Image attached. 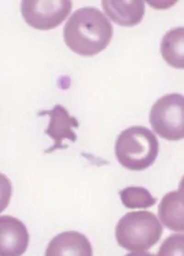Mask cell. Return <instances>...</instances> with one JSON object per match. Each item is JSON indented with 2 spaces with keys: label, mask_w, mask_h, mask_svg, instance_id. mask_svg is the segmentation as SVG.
Instances as JSON below:
<instances>
[{
  "label": "cell",
  "mask_w": 184,
  "mask_h": 256,
  "mask_svg": "<svg viewBox=\"0 0 184 256\" xmlns=\"http://www.w3.org/2000/svg\"><path fill=\"white\" fill-rule=\"evenodd\" d=\"M112 35V25L95 6L76 10L64 28L66 44L82 56H93L104 51L109 46Z\"/></svg>",
  "instance_id": "cell-1"
},
{
  "label": "cell",
  "mask_w": 184,
  "mask_h": 256,
  "mask_svg": "<svg viewBox=\"0 0 184 256\" xmlns=\"http://www.w3.org/2000/svg\"><path fill=\"white\" fill-rule=\"evenodd\" d=\"M160 144L148 128L134 126L122 131L115 142L117 160L126 169L141 172L155 162Z\"/></svg>",
  "instance_id": "cell-2"
},
{
  "label": "cell",
  "mask_w": 184,
  "mask_h": 256,
  "mask_svg": "<svg viewBox=\"0 0 184 256\" xmlns=\"http://www.w3.org/2000/svg\"><path fill=\"white\" fill-rule=\"evenodd\" d=\"M163 227L148 211L129 212L116 226L115 236L122 248L132 252L150 250L160 240Z\"/></svg>",
  "instance_id": "cell-3"
},
{
  "label": "cell",
  "mask_w": 184,
  "mask_h": 256,
  "mask_svg": "<svg viewBox=\"0 0 184 256\" xmlns=\"http://www.w3.org/2000/svg\"><path fill=\"white\" fill-rule=\"evenodd\" d=\"M150 122L156 134L170 141L184 138V96L170 94L162 96L151 107Z\"/></svg>",
  "instance_id": "cell-4"
},
{
  "label": "cell",
  "mask_w": 184,
  "mask_h": 256,
  "mask_svg": "<svg viewBox=\"0 0 184 256\" xmlns=\"http://www.w3.org/2000/svg\"><path fill=\"white\" fill-rule=\"evenodd\" d=\"M72 1L32 0L22 2V15L26 24L40 30L56 28L72 10Z\"/></svg>",
  "instance_id": "cell-5"
},
{
  "label": "cell",
  "mask_w": 184,
  "mask_h": 256,
  "mask_svg": "<svg viewBox=\"0 0 184 256\" xmlns=\"http://www.w3.org/2000/svg\"><path fill=\"white\" fill-rule=\"evenodd\" d=\"M49 116L50 122L46 128V134L54 140V145L49 150H46V153L66 148L68 146L64 145V140L75 142L78 136L73 131V128L80 126V122L75 117L71 116L68 111L62 105L54 106L50 111L39 112V116Z\"/></svg>",
  "instance_id": "cell-6"
},
{
  "label": "cell",
  "mask_w": 184,
  "mask_h": 256,
  "mask_svg": "<svg viewBox=\"0 0 184 256\" xmlns=\"http://www.w3.org/2000/svg\"><path fill=\"white\" fill-rule=\"evenodd\" d=\"M29 232L12 216L0 218V256H22L29 246Z\"/></svg>",
  "instance_id": "cell-7"
},
{
  "label": "cell",
  "mask_w": 184,
  "mask_h": 256,
  "mask_svg": "<svg viewBox=\"0 0 184 256\" xmlns=\"http://www.w3.org/2000/svg\"><path fill=\"white\" fill-rule=\"evenodd\" d=\"M44 256H93L90 242L78 232L58 234L49 242Z\"/></svg>",
  "instance_id": "cell-8"
},
{
  "label": "cell",
  "mask_w": 184,
  "mask_h": 256,
  "mask_svg": "<svg viewBox=\"0 0 184 256\" xmlns=\"http://www.w3.org/2000/svg\"><path fill=\"white\" fill-rule=\"evenodd\" d=\"M104 12L110 18L124 27H134L140 24L144 18L146 6L144 1H109L102 2Z\"/></svg>",
  "instance_id": "cell-9"
},
{
  "label": "cell",
  "mask_w": 184,
  "mask_h": 256,
  "mask_svg": "<svg viewBox=\"0 0 184 256\" xmlns=\"http://www.w3.org/2000/svg\"><path fill=\"white\" fill-rule=\"evenodd\" d=\"M158 218L170 230L184 232V203L178 191L166 194L158 204Z\"/></svg>",
  "instance_id": "cell-10"
},
{
  "label": "cell",
  "mask_w": 184,
  "mask_h": 256,
  "mask_svg": "<svg viewBox=\"0 0 184 256\" xmlns=\"http://www.w3.org/2000/svg\"><path fill=\"white\" fill-rule=\"evenodd\" d=\"M160 52L164 61L177 70H184V27L170 30L163 36Z\"/></svg>",
  "instance_id": "cell-11"
},
{
  "label": "cell",
  "mask_w": 184,
  "mask_h": 256,
  "mask_svg": "<svg viewBox=\"0 0 184 256\" xmlns=\"http://www.w3.org/2000/svg\"><path fill=\"white\" fill-rule=\"evenodd\" d=\"M119 194L122 204L130 210L148 208L156 203V199L144 187H126Z\"/></svg>",
  "instance_id": "cell-12"
},
{
  "label": "cell",
  "mask_w": 184,
  "mask_h": 256,
  "mask_svg": "<svg viewBox=\"0 0 184 256\" xmlns=\"http://www.w3.org/2000/svg\"><path fill=\"white\" fill-rule=\"evenodd\" d=\"M156 256H184V234H172L165 240Z\"/></svg>",
  "instance_id": "cell-13"
},
{
  "label": "cell",
  "mask_w": 184,
  "mask_h": 256,
  "mask_svg": "<svg viewBox=\"0 0 184 256\" xmlns=\"http://www.w3.org/2000/svg\"><path fill=\"white\" fill-rule=\"evenodd\" d=\"M178 194L180 196V199L182 200V202L184 203V177L182 178V180L180 182V184H178Z\"/></svg>",
  "instance_id": "cell-14"
},
{
  "label": "cell",
  "mask_w": 184,
  "mask_h": 256,
  "mask_svg": "<svg viewBox=\"0 0 184 256\" xmlns=\"http://www.w3.org/2000/svg\"><path fill=\"white\" fill-rule=\"evenodd\" d=\"M124 256H155L152 254L146 252H132L131 254H127Z\"/></svg>",
  "instance_id": "cell-15"
}]
</instances>
